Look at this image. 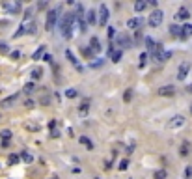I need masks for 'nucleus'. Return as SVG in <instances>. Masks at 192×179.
I'll return each mask as SVG.
<instances>
[{"instance_id": "0eeeda50", "label": "nucleus", "mask_w": 192, "mask_h": 179, "mask_svg": "<svg viewBox=\"0 0 192 179\" xmlns=\"http://www.w3.org/2000/svg\"><path fill=\"white\" fill-rule=\"evenodd\" d=\"M2 7H4V9H7L9 13L17 15V13L21 11V2H17V0H11V2H4V4H2Z\"/></svg>"}, {"instance_id": "b1692460", "label": "nucleus", "mask_w": 192, "mask_h": 179, "mask_svg": "<svg viewBox=\"0 0 192 179\" xmlns=\"http://www.w3.org/2000/svg\"><path fill=\"white\" fill-rule=\"evenodd\" d=\"M15 101H17V95H11V97L2 101V106H11V103H15Z\"/></svg>"}, {"instance_id": "ddd939ff", "label": "nucleus", "mask_w": 192, "mask_h": 179, "mask_svg": "<svg viewBox=\"0 0 192 179\" xmlns=\"http://www.w3.org/2000/svg\"><path fill=\"white\" fill-rule=\"evenodd\" d=\"M90 49H91V52H99V50H101V45H99V39H97V37H91V39H90Z\"/></svg>"}, {"instance_id": "72a5a7b5", "label": "nucleus", "mask_w": 192, "mask_h": 179, "mask_svg": "<svg viewBox=\"0 0 192 179\" xmlns=\"http://www.w3.org/2000/svg\"><path fill=\"white\" fill-rule=\"evenodd\" d=\"M2 138H4V140H9V138H11V131H2Z\"/></svg>"}, {"instance_id": "cd10ccee", "label": "nucleus", "mask_w": 192, "mask_h": 179, "mask_svg": "<svg viewBox=\"0 0 192 179\" xmlns=\"http://www.w3.org/2000/svg\"><path fill=\"white\" fill-rule=\"evenodd\" d=\"M77 93H78V92H77V90H73V88H69V90L65 92V95H67L69 99H75V97H77Z\"/></svg>"}, {"instance_id": "2eb2a0df", "label": "nucleus", "mask_w": 192, "mask_h": 179, "mask_svg": "<svg viewBox=\"0 0 192 179\" xmlns=\"http://www.w3.org/2000/svg\"><path fill=\"white\" fill-rule=\"evenodd\" d=\"M95 15H97V13H95L93 9H90V11L86 13V22H88V24H95V21H97Z\"/></svg>"}, {"instance_id": "c756f323", "label": "nucleus", "mask_w": 192, "mask_h": 179, "mask_svg": "<svg viewBox=\"0 0 192 179\" xmlns=\"http://www.w3.org/2000/svg\"><path fill=\"white\" fill-rule=\"evenodd\" d=\"M7 163H9V164H17V163H19V155H9Z\"/></svg>"}, {"instance_id": "f3484780", "label": "nucleus", "mask_w": 192, "mask_h": 179, "mask_svg": "<svg viewBox=\"0 0 192 179\" xmlns=\"http://www.w3.org/2000/svg\"><path fill=\"white\" fill-rule=\"evenodd\" d=\"M127 26H129V28H140V26H142V19H138V17H136V19H129Z\"/></svg>"}, {"instance_id": "423d86ee", "label": "nucleus", "mask_w": 192, "mask_h": 179, "mask_svg": "<svg viewBox=\"0 0 192 179\" xmlns=\"http://www.w3.org/2000/svg\"><path fill=\"white\" fill-rule=\"evenodd\" d=\"M108 19H110V11H108L106 4H101V6H99V24H101V26H106Z\"/></svg>"}, {"instance_id": "9b49d317", "label": "nucleus", "mask_w": 192, "mask_h": 179, "mask_svg": "<svg viewBox=\"0 0 192 179\" xmlns=\"http://www.w3.org/2000/svg\"><path fill=\"white\" fill-rule=\"evenodd\" d=\"M118 43L121 45V49H131V47H133L131 37H129V35H125V34H121V35L118 37Z\"/></svg>"}, {"instance_id": "dca6fc26", "label": "nucleus", "mask_w": 192, "mask_h": 179, "mask_svg": "<svg viewBox=\"0 0 192 179\" xmlns=\"http://www.w3.org/2000/svg\"><path fill=\"white\" fill-rule=\"evenodd\" d=\"M45 52H47V47H45V45H41V47H39V49H37V50L32 54V60H39V58H41Z\"/></svg>"}, {"instance_id": "58836bf2", "label": "nucleus", "mask_w": 192, "mask_h": 179, "mask_svg": "<svg viewBox=\"0 0 192 179\" xmlns=\"http://www.w3.org/2000/svg\"><path fill=\"white\" fill-rule=\"evenodd\" d=\"M185 174H187V179H190V177H192V168H190V166L187 168V172H185Z\"/></svg>"}, {"instance_id": "f8f14e48", "label": "nucleus", "mask_w": 192, "mask_h": 179, "mask_svg": "<svg viewBox=\"0 0 192 179\" xmlns=\"http://www.w3.org/2000/svg\"><path fill=\"white\" fill-rule=\"evenodd\" d=\"M159 93L164 95V97H172V95L176 93V88H174V86H162V88L159 90Z\"/></svg>"}, {"instance_id": "4c0bfd02", "label": "nucleus", "mask_w": 192, "mask_h": 179, "mask_svg": "<svg viewBox=\"0 0 192 179\" xmlns=\"http://www.w3.org/2000/svg\"><path fill=\"white\" fill-rule=\"evenodd\" d=\"M131 95H133V92H131V90H127V92H125V101H129V99H131Z\"/></svg>"}, {"instance_id": "a19ab883", "label": "nucleus", "mask_w": 192, "mask_h": 179, "mask_svg": "<svg viewBox=\"0 0 192 179\" xmlns=\"http://www.w3.org/2000/svg\"><path fill=\"white\" fill-rule=\"evenodd\" d=\"M11 56H13V58H15V60H17V58H19V56H21V52H19V50H15V52H11Z\"/></svg>"}, {"instance_id": "a211bd4d", "label": "nucleus", "mask_w": 192, "mask_h": 179, "mask_svg": "<svg viewBox=\"0 0 192 179\" xmlns=\"http://www.w3.org/2000/svg\"><path fill=\"white\" fill-rule=\"evenodd\" d=\"M170 34L176 35V37H181V35H183V30H181L177 24H172V26H170Z\"/></svg>"}, {"instance_id": "6ab92c4d", "label": "nucleus", "mask_w": 192, "mask_h": 179, "mask_svg": "<svg viewBox=\"0 0 192 179\" xmlns=\"http://www.w3.org/2000/svg\"><path fill=\"white\" fill-rule=\"evenodd\" d=\"M146 45H148V54H151V52L157 49V43H155L151 37H146Z\"/></svg>"}, {"instance_id": "ea45409f", "label": "nucleus", "mask_w": 192, "mask_h": 179, "mask_svg": "<svg viewBox=\"0 0 192 179\" xmlns=\"http://www.w3.org/2000/svg\"><path fill=\"white\" fill-rule=\"evenodd\" d=\"M114 34H116V28H108V35L114 37Z\"/></svg>"}, {"instance_id": "a878e982", "label": "nucleus", "mask_w": 192, "mask_h": 179, "mask_svg": "<svg viewBox=\"0 0 192 179\" xmlns=\"http://www.w3.org/2000/svg\"><path fill=\"white\" fill-rule=\"evenodd\" d=\"M41 73H43V71H41L39 67H35V69L32 71V78H34V80H37V78H41Z\"/></svg>"}, {"instance_id": "f704fd0d", "label": "nucleus", "mask_w": 192, "mask_h": 179, "mask_svg": "<svg viewBox=\"0 0 192 179\" xmlns=\"http://www.w3.org/2000/svg\"><path fill=\"white\" fill-rule=\"evenodd\" d=\"M127 166H129V161H121L118 168H119V170H127Z\"/></svg>"}, {"instance_id": "c9c22d12", "label": "nucleus", "mask_w": 192, "mask_h": 179, "mask_svg": "<svg viewBox=\"0 0 192 179\" xmlns=\"http://www.w3.org/2000/svg\"><path fill=\"white\" fill-rule=\"evenodd\" d=\"M101 65H103V60H101V58H97V60L91 64V67H101Z\"/></svg>"}, {"instance_id": "9d476101", "label": "nucleus", "mask_w": 192, "mask_h": 179, "mask_svg": "<svg viewBox=\"0 0 192 179\" xmlns=\"http://www.w3.org/2000/svg\"><path fill=\"white\" fill-rule=\"evenodd\" d=\"M65 56H67V60H69V62H71V64H73V65H75V67H77V69H78L80 73L84 71V67H82V64H80V62H78V60L75 58V54H73L71 50H65Z\"/></svg>"}, {"instance_id": "1a4fd4ad", "label": "nucleus", "mask_w": 192, "mask_h": 179, "mask_svg": "<svg viewBox=\"0 0 192 179\" xmlns=\"http://www.w3.org/2000/svg\"><path fill=\"white\" fill-rule=\"evenodd\" d=\"M185 125V118L183 116H174L170 121H168V129H179Z\"/></svg>"}, {"instance_id": "4be33fe9", "label": "nucleus", "mask_w": 192, "mask_h": 179, "mask_svg": "<svg viewBox=\"0 0 192 179\" xmlns=\"http://www.w3.org/2000/svg\"><path fill=\"white\" fill-rule=\"evenodd\" d=\"M121 54H123L121 49H119V50H114V52L110 54V60H112V62H119V60H121Z\"/></svg>"}, {"instance_id": "c85d7f7f", "label": "nucleus", "mask_w": 192, "mask_h": 179, "mask_svg": "<svg viewBox=\"0 0 192 179\" xmlns=\"http://www.w3.org/2000/svg\"><path fill=\"white\" fill-rule=\"evenodd\" d=\"M35 90V86H34V82H30V84H26L24 86V93H32Z\"/></svg>"}, {"instance_id": "2f4dec72", "label": "nucleus", "mask_w": 192, "mask_h": 179, "mask_svg": "<svg viewBox=\"0 0 192 179\" xmlns=\"http://www.w3.org/2000/svg\"><path fill=\"white\" fill-rule=\"evenodd\" d=\"M22 159H24V161H26V163H32V161H34V157H32V155H30V153H26V151H24V153H22Z\"/></svg>"}, {"instance_id": "5701e85b", "label": "nucleus", "mask_w": 192, "mask_h": 179, "mask_svg": "<svg viewBox=\"0 0 192 179\" xmlns=\"http://www.w3.org/2000/svg\"><path fill=\"white\" fill-rule=\"evenodd\" d=\"M146 7H148V2H144V0H140V2L134 4V9H136V11H144Z\"/></svg>"}, {"instance_id": "20e7f679", "label": "nucleus", "mask_w": 192, "mask_h": 179, "mask_svg": "<svg viewBox=\"0 0 192 179\" xmlns=\"http://www.w3.org/2000/svg\"><path fill=\"white\" fill-rule=\"evenodd\" d=\"M162 19H164V13L161 9H153L151 15H149V19H148V22H149V26H159L162 22Z\"/></svg>"}, {"instance_id": "79ce46f5", "label": "nucleus", "mask_w": 192, "mask_h": 179, "mask_svg": "<svg viewBox=\"0 0 192 179\" xmlns=\"http://www.w3.org/2000/svg\"><path fill=\"white\" fill-rule=\"evenodd\" d=\"M43 60H47V62H52V56H50V54H45V58H43Z\"/></svg>"}, {"instance_id": "37998d69", "label": "nucleus", "mask_w": 192, "mask_h": 179, "mask_svg": "<svg viewBox=\"0 0 192 179\" xmlns=\"http://www.w3.org/2000/svg\"><path fill=\"white\" fill-rule=\"evenodd\" d=\"M52 179H56V177H52Z\"/></svg>"}, {"instance_id": "39448f33", "label": "nucleus", "mask_w": 192, "mask_h": 179, "mask_svg": "<svg viewBox=\"0 0 192 179\" xmlns=\"http://www.w3.org/2000/svg\"><path fill=\"white\" fill-rule=\"evenodd\" d=\"M56 21H58V9H50V11L47 13V21H45V28H47V32H50V30L54 28Z\"/></svg>"}, {"instance_id": "6e6552de", "label": "nucleus", "mask_w": 192, "mask_h": 179, "mask_svg": "<svg viewBox=\"0 0 192 179\" xmlns=\"http://www.w3.org/2000/svg\"><path fill=\"white\" fill-rule=\"evenodd\" d=\"M189 71H190V64H189V62H183V64L179 65V69H177V78H179V80H185L187 75H189Z\"/></svg>"}, {"instance_id": "393cba45", "label": "nucleus", "mask_w": 192, "mask_h": 179, "mask_svg": "<svg viewBox=\"0 0 192 179\" xmlns=\"http://www.w3.org/2000/svg\"><path fill=\"white\" fill-rule=\"evenodd\" d=\"M153 177L155 179H166V170H157V172L153 174Z\"/></svg>"}, {"instance_id": "473e14b6", "label": "nucleus", "mask_w": 192, "mask_h": 179, "mask_svg": "<svg viewBox=\"0 0 192 179\" xmlns=\"http://www.w3.org/2000/svg\"><path fill=\"white\" fill-rule=\"evenodd\" d=\"M148 56H149L148 52H144V54H140V64H142V65H144V64L148 62Z\"/></svg>"}, {"instance_id": "c03bdc74", "label": "nucleus", "mask_w": 192, "mask_h": 179, "mask_svg": "<svg viewBox=\"0 0 192 179\" xmlns=\"http://www.w3.org/2000/svg\"><path fill=\"white\" fill-rule=\"evenodd\" d=\"M190 112H192V110H190Z\"/></svg>"}, {"instance_id": "7c9ffc66", "label": "nucleus", "mask_w": 192, "mask_h": 179, "mask_svg": "<svg viewBox=\"0 0 192 179\" xmlns=\"http://www.w3.org/2000/svg\"><path fill=\"white\" fill-rule=\"evenodd\" d=\"M0 52H2V54H7V52H9V49H7V45H6L4 41H0Z\"/></svg>"}, {"instance_id": "f257e3e1", "label": "nucleus", "mask_w": 192, "mask_h": 179, "mask_svg": "<svg viewBox=\"0 0 192 179\" xmlns=\"http://www.w3.org/2000/svg\"><path fill=\"white\" fill-rule=\"evenodd\" d=\"M73 22H75V15L73 13H65L63 17H62V21H60V30H62V35L65 37V39H69L71 35H73Z\"/></svg>"}, {"instance_id": "aec40b11", "label": "nucleus", "mask_w": 192, "mask_h": 179, "mask_svg": "<svg viewBox=\"0 0 192 179\" xmlns=\"http://www.w3.org/2000/svg\"><path fill=\"white\" fill-rule=\"evenodd\" d=\"M78 142H80L82 146H86L88 149H93V144H91V140H90L88 136H80V138H78Z\"/></svg>"}, {"instance_id": "bb28decb", "label": "nucleus", "mask_w": 192, "mask_h": 179, "mask_svg": "<svg viewBox=\"0 0 192 179\" xmlns=\"http://www.w3.org/2000/svg\"><path fill=\"white\" fill-rule=\"evenodd\" d=\"M88 108H90V103H88V101H84V103L80 105V108H78V112H80V114H86V112H88Z\"/></svg>"}, {"instance_id": "7ed1b4c3", "label": "nucleus", "mask_w": 192, "mask_h": 179, "mask_svg": "<svg viewBox=\"0 0 192 179\" xmlns=\"http://www.w3.org/2000/svg\"><path fill=\"white\" fill-rule=\"evenodd\" d=\"M149 56H151V60H155V62H164V60H168V58L172 56V52H166V50L162 49V45L157 43V49H155Z\"/></svg>"}, {"instance_id": "4468645a", "label": "nucleus", "mask_w": 192, "mask_h": 179, "mask_svg": "<svg viewBox=\"0 0 192 179\" xmlns=\"http://www.w3.org/2000/svg\"><path fill=\"white\" fill-rule=\"evenodd\" d=\"M177 19H181V21H187L189 17H190V13H189V9L187 7H181L179 11H177V15H176Z\"/></svg>"}, {"instance_id": "e433bc0d", "label": "nucleus", "mask_w": 192, "mask_h": 179, "mask_svg": "<svg viewBox=\"0 0 192 179\" xmlns=\"http://www.w3.org/2000/svg\"><path fill=\"white\" fill-rule=\"evenodd\" d=\"M189 153V144H183V148H181V155H187Z\"/></svg>"}, {"instance_id": "f03ea898", "label": "nucleus", "mask_w": 192, "mask_h": 179, "mask_svg": "<svg viewBox=\"0 0 192 179\" xmlns=\"http://www.w3.org/2000/svg\"><path fill=\"white\" fill-rule=\"evenodd\" d=\"M35 32V21L32 19L30 21V11L26 13V19H24V22L21 24V28L13 34V39H17V37H21V35H24V34H34Z\"/></svg>"}, {"instance_id": "412c9836", "label": "nucleus", "mask_w": 192, "mask_h": 179, "mask_svg": "<svg viewBox=\"0 0 192 179\" xmlns=\"http://www.w3.org/2000/svg\"><path fill=\"white\" fill-rule=\"evenodd\" d=\"M181 30H183V35H181V39H185V37L192 35V24H185Z\"/></svg>"}]
</instances>
